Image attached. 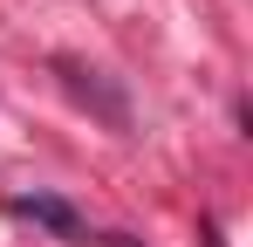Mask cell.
Segmentation results:
<instances>
[{
	"label": "cell",
	"mask_w": 253,
	"mask_h": 247,
	"mask_svg": "<svg viewBox=\"0 0 253 247\" xmlns=\"http://www.w3.org/2000/svg\"><path fill=\"white\" fill-rule=\"evenodd\" d=\"M14 213H21V220H35V227H48V234H62V241H76V234H83V213H76L69 199H55V192H21Z\"/></svg>",
	"instance_id": "6da1fadb"
},
{
	"label": "cell",
	"mask_w": 253,
	"mask_h": 247,
	"mask_svg": "<svg viewBox=\"0 0 253 247\" xmlns=\"http://www.w3.org/2000/svg\"><path fill=\"white\" fill-rule=\"evenodd\" d=\"M96 247H137V241H130V234H103Z\"/></svg>",
	"instance_id": "7a4b0ae2"
}]
</instances>
